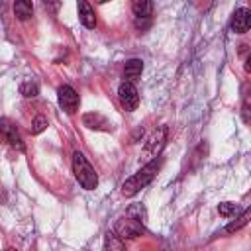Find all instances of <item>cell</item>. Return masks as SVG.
Here are the masks:
<instances>
[{
    "mask_svg": "<svg viewBox=\"0 0 251 251\" xmlns=\"http://www.w3.org/2000/svg\"><path fill=\"white\" fill-rule=\"evenodd\" d=\"M157 169H159V159L149 161L145 167H141L133 176H129V178L122 184V194H124V196H133V194H137L141 188H145V186L153 180Z\"/></svg>",
    "mask_w": 251,
    "mask_h": 251,
    "instance_id": "obj_1",
    "label": "cell"
},
{
    "mask_svg": "<svg viewBox=\"0 0 251 251\" xmlns=\"http://www.w3.org/2000/svg\"><path fill=\"white\" fill-rule=\"evenodd\" d=\"M73 173H75L76 180L82 184V188H86V190L96 188L98 176H96L92 165L86 161V157H84L80 151H75V153H73Z\"/></svg>",
    "mask_w": 251,
    "mask_h": 251,
    "instance_id": "obj_2",
    "label": "cell"
},
{
    "mask_svg": "<svg viewBox=\"0 0 251 251\" xmlns=\"http://www.w3.org/2000/svg\"><path fill=\"white\" fill-rule=\"evenodd\" d=\"M143 220L141 218H131L129 214L122 220H118L116 224V235L120 239H133V237H139L143 233Z\"/></svg>",
    "mask_w": 251,
    "mask_h": 251,
    "instance_id": "obj_3",
    "label": "cell"
},
{
    "mask_svg": "<svg viewBox=\"0 0 251 251\" xmlns=\"http://www.w3.org/2000/svg\"><path fill=\"white\" fill-rule=\"evenodd\" d=\"M118 98H120V104L124 110L127 112H133L139 104V92L135 88V84L131 80H124L118 88Z\"/></svg>",
    "mask_w": 251,
    "mask_h": 251,
    "instance_id": "obj_4",
    "label": "cell"
},
{
    "mask_svg": "<svg viewBox=\"0 0 251 251\" xmlns=\"http://www.w3.org/2000/svg\"><path fill=\"white\" fill-rule=\"evenodd\" d=\"M57 94H59V106L67 114H75L76 108H78V94H76V90L73 86H69V84H63Z\"/></svg>",
    "mask_w": 251,
    "mask_h": 251,
    "instance_id": "obj_5",
    "label": "cell"
},
{
    "mask_svg": "<svg viewBox=\"0 0 251 251\" xmlns=\"http://www.w3.org/2000/svg\"><path fill=\"white\" fill-rule=\"evenodd\" d=\"M0 133L4 135V139H6L12 147L24 151V141H22V137H20V131L16 129V126H14L8 118H0Z\"/></svg>",
    "mask_w": 251,
    "mask_h": 251,
    "instance_id": "obj_6",
    "label": "cell"
},
{
    "mask_svg": "<svg viewBox=\"0 0 251 251\" xmlns=\"http://www.w3.org/2000/svg\"><path fill=\"white\" fill-rule=\"evenodd\" d=\"M251 25V12L247 8H239L235 10L233 18H231V29L235 33H245Z\"/></svg>",
    "mask_w": 251,
    "mask_h": 251,
    "instance_id": "obj_7",
    "label": "cell"
},
{
    "mask_svg": "<svg viewBox=\"0 0 251 251\" xmlns=\"http://www.w3.org/2000/svg\"><path fill=\"white\" fill-rule=\"evenodd\" d=\"M165 137H167V127L163 126V127H159V131H155V133L147 139V143H145V153L157 157V153H159L161 147L165 145Z\"/></svg>",
    "mask_w": 251,
    "mask_h": 251,
    "instance_id": "obj_8",
    "label": "cell"
},
{
    "mask_svg": "<svg viewBox=\"0 0 251 251\" xmlns=\"http://www.w3.org/2000/svg\"><path fill=\"white\" fill-rule=\"evenodd\" d=\"M78 20L84 27L88 29H94L96 27V16H94V10L90 8V4L86 0H78Z\"/></svg>",
    "mask_w": 251,
    "mask_h": 251,
    "instance_id": "obj_9",
    "label": "cell"
},
{
    "mask_svg": "<svg viewBox=\"0 0 251 251\" xmlns=\"http://www.w3.org/2000/svg\"><path fill=\"white\" fill-rule=\"evenodd\" d=\"M82 124H84L86 127H90V129H108V127H110L108 120H106L104 116L96 114V112L84 114V116H82Z\"/></svg>",
    "mask_w": 251,
    "mask_h": 251,
    "instance_id": "obj_10",
    "label": "cell"
},
{
    "mask_svg": "<svg viewBox=\"0 0 251 251\" xmlns=\"http://www.w3.org/2000/svg\"><path fill=\"white\" fill-rule=\"evenodd\" d=\"M141 71H143V61L141 59H129L124 67V78L126 80H135L141 76Z\"/></svg>",
    "mask_w": 251,
    "mask_h": 251,
    "instance_id": "obj_11",
    "label": "cell"
},
{
    "mask_svg": "<svg viewBox=\"0 0 251 251\" xmlns=\"http://www.w3.org/2000/svg\"><path fill=\"white\" fill-rule=\"evenodd\" d=\"M14 14L18 20H29L33 14L31 0H14Z\"/></svg>",
    "mask_w": 251,
    "mask_h": 251,
    "instance_id": "obj_12",
    "label": "cell"
},
{
    "mask_svg": "<svg viewBox=\"0 0 251 251\" xmlns=\"http://www.w3.org/2000/svg\"><path fill=\"white\" fill-rule=\"evenodd\" d=\"M131 10L135 18H149L153 12V4L151 0H131Z\"/></svg>",
    "mask_w": 251,
    "mask_h": 251,
    "instance_id": "obj_13",
    "label": "cell"
},
{
    "mask_svg": "<svg viewBox=\"0 0 251 251\" xmlns=\"http://www.w3.org/2000/svg\"><path fill=\"white\" fill-rule=\"evenodd\" d=\"M247 222H249V208H247V210H243V212H241V216H239L237 220H233L231 224H227V226H226V231H227V233L239 231Z\"/></svg>",
    "mask_w": 251,
    "mask_h": 251,
    "instance_id": "obj_14",
    "label": "cell"
},
{
    "mask_svg": "<svg viewBox=\"0 0 251 251\" xmlns=\"http://www.w3.org/2000/svg\"><path fill=\"white\" fill-rule=\"evenodd\" d=\"M37 92H39V86H37V82H33V80H25V82H22V86H20V94L25 96V98H33V96H37Z\"/></svg>",
    "mask_w": 251,
    "mask_h": 251,
    "instance_id": "obj_15",
    "label": "cell"
},
{
    "mask_svg": "<svg viewBox=\"0 0 251 251\" xmlns=\"http://www.w3.org/2000/svg\"><path fill=\"white\" fill-rule=\"evenodd\" d=\"M218 212H220V216H224V218H231V216H235V214L239 212V206L233 204V202H222V204L218 206Z\"/></svg>",
    "mask_w": 251,
    "mask_h": 251,
    "instance_id": "obj_16",
    "label": "cell"
},
{
    "mask_svg": "<svg viewBox=\"0 0 251 251\" xmlns=\"http://www.w3.org/2000/svg\"><path fill=\"white\" fill-rule=\"evenodd\" d=\"M45 127H47V120H45L43 116H37V118L31 122V133H33V135L41 133Z\"/></svg>",
    "mask_w": 251,
    "mask_h": 251,
    "instance_id": "obj_17",
    "label": "cell"
},
{
    "mask_svg": "<svg viewBox=\"0 0 251 251\" xmlns=\"http://www.w3.org/2000/svg\"><path fill=\"white\" fill-rule=\"evenodd\" d=\"M106 247H110V249H122V247H124V243H122V241H118L114 233H108V239H106Z\"/></svg>",
    "mask_w": 251,
    "mask_h": 251,
    "instance_id": "obj_18",
    "label": "cell"
},
{
    "mask_svg": "<svg viewBox=\"0 0 251 251\" xmlns=\"http://www.w3.org/2000/svg\"><path fill=\"white\" fill-rule=\"evenodd\" d=\"M96 4H106V2H110V0H94Z\"/></svg>",
    "mask_w": 251,
    "mask_h": 251,
    "instance_id": "obj_19",
    "label": "cell"
}]
</instances>
